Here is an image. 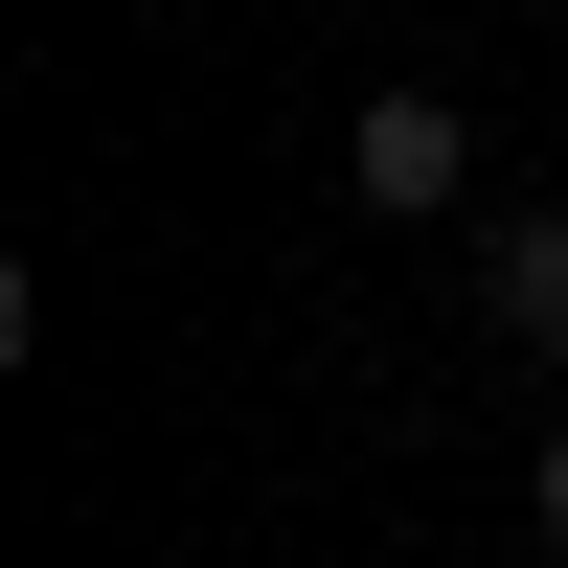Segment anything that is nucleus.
Masks as SVG:
<instances>
[{
  "label": "nucleus",
  "mask_w": 568,
  "mask_h": 568,
  "mask_svg": "<svg viewBox=\"0 0 568 568\" xmlns=\"http://www.w3.org/2000/svg\"><path fill=\"white\" fill-rule=\"evenodd\" d=\"M342 182H364V227H455L478 205V114H455V91H364Z\"/></svg>",
  "instance_id": "f257e3e1"
},
{
  "label": "nucleus",
  "mask_w": 568,
  "mask_h": 568,
  "mask_svg": "<svg viewBox=\"0 0 568 568\" xmlns=\"http://www.w3.org/2000/svg\"><path fill=\"white\" fill-rule=\"evenodd\" d=\"M478 273H500V342H546V364H568V205H524Z\"/></svg>",
  "instance_id": "f03ea898"
},
{
  "label": "nucleus",
  "mask_w": 568,
  "mask_h": 568,
  "mask_svg": "<svg viewBox=\"0 0 568 568\" xmlns=\"http://www.w3.org/2000/svg\"><path fill=\"white\" fill-rule=\"evenodd\" d=\"M524 500H546V568H568V433H546V478H524Z\"/></svg>",
  "instance_id": "7ed1b4c3"
}]
</instances>
